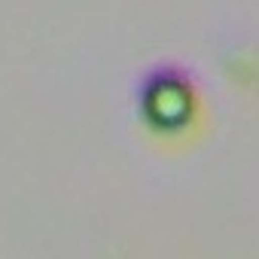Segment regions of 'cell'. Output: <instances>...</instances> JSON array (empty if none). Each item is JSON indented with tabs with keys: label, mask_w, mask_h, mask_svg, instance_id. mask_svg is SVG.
Instances as JSON below:
<instances>
[{
	"label": "cell",
	"mask_w": 259,
	"mask_h": 259,
	"mask_svg": "<svg viewBox=\"0 0 259 259\" xmlns=\"http://www.w3.org/2000/svg\"><path fill=\"white\" fill-rule=\"evenodd\" d=\"M141 119L156 135H180L195 119V82L177 64H162L150 70L138 92Z\"/></svg>",
	"instance_id": "obj_1"
}]
</instances>
